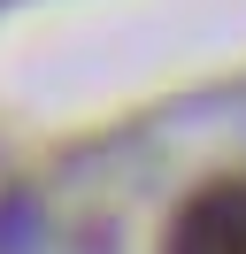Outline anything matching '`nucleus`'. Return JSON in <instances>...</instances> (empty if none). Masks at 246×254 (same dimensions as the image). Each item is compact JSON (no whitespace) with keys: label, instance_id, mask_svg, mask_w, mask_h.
Segmentation results:
<instances>
[{"label":"nucleus","instance_id":"nucleus-1","mask_svg":"<svg viewBox=\"0 0 246 254\" xmlns=\"http://www.w3.org/2000/svg\"><path fill=\"white\" fill-rule=\"evenodd\" d=\"M169 254H246V185H200L169 223Z\"/></svg>","mask_w":246,"mask_h":254}]
</instances>
